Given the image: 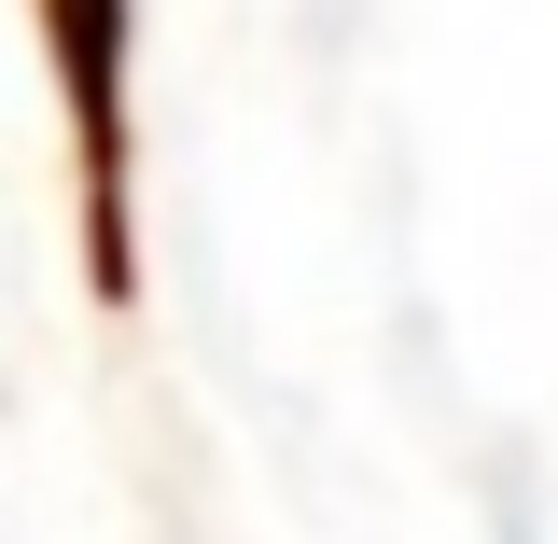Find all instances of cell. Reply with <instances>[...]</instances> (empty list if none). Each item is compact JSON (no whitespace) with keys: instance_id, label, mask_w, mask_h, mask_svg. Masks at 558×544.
<instances>
[{"instance_id":"1","label":"cell","mask_w":558,"mask_h":544,"mask_svg":"<svg viewBox=\"0 0 558 544\" xmlns=\"http://www.w3.org/2000/svg\"><path fill=\"white\" fill-rule=\"evenodd\" d=\"M43 70L70 112V196H84V266L126 307L140 293V0H28Z\"/></svg>"}]
</instances>
